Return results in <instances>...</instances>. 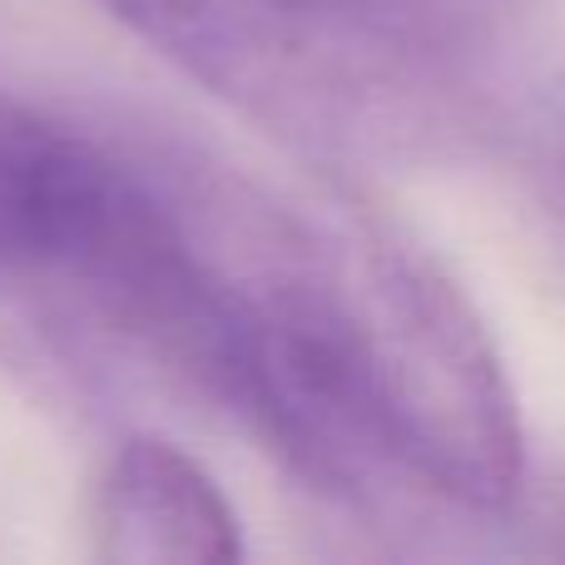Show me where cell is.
Returning a JSON list of instances; mask_svg holds the SVG:
<instances>
[{"mask_svg": "<svg viewBox=\"0 0 565 565\" xmlns=\"http://www.w3.org/2000/svg\"><path fill=\"white\" fill-rule=\"evenodd\" d=\"M179 199L0 89V358L70 397L135 372L179 292Z\"/></svg>", "mask_w": 565, "mask_h": 565, "instance_id": "6da1fadb", "label": "cell"}, {"mask_svg": "<svg viewBox=\"0 0 565 565\" xmlns=\"http://www.w3.org/2000/svg\"><path fill=\"white\" fill-rule=\"evenodd\" d=\"M342 298L397 467L467 511H507L526 471V431L477 302L427 248L367 214Z\"/></svg>", "mask_w": 565, "mask_h": 565, "instance_id": "7a4b0ae2", "label": "cell"}, {"mask_svg": "<svg viewBox=\"0 0 565 565\" xmlns=\"http://www.w3.org/2000/svg\"><path fill=\"white\" fill-rule=\"evenodd\" d=\"M169 65L264 125L342 154L392 129L412 79L377 30L328 0H95Z\"/></svg>", "mask_w": 565, "mask_h": 565, "instance_id": "3957f363", "label": "cell"}, {"mask_svg": "<svg viewBox=\"0 0 565 565\" xmlns=\"http://www.w3.org/2000/svg\"><path fill=\"white\" fill-rule=\"evenodd\" d=\"M95 556L109 565H234L244 526L214 477L164 437L119 441L95 487Z\"/></svg>", "mask_w": 565, "mask_h": 565, "instance_id": "277c9868", "label": "cell"}]
</instances>
